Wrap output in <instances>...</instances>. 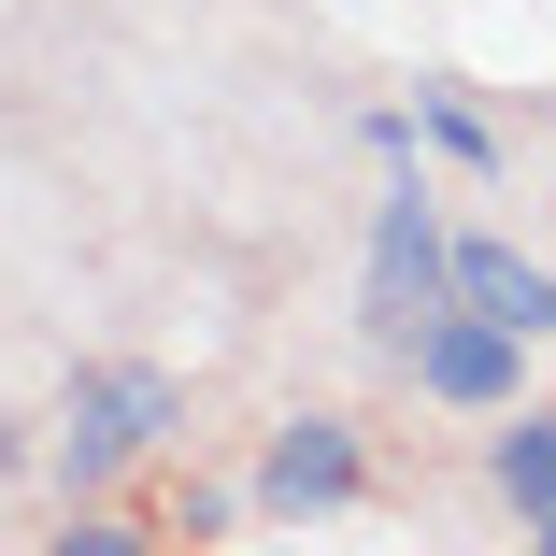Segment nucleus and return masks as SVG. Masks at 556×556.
Returning a JSON list of instances; mask_svg holds the SVG:
<instances>
[{
	"label": "nucleus",
	"instance_id": "1",
	"mask_svg": "<svg viewBox=\"0 0 556 556\" xmlns=\"http://www.w3.org/2000/svg\"><path fill=\"white\" fill-rule=\"evenodd\" d=\"M172 414H186V386H172L157 357H100V371H72V386H58V485L100 500L115 471H143L157 442H172Z\"/></svg>",
	"mask_w": 556,
	"mask_h": 556
},
{
	"label": "nucleus",
	"instance_id": "2",
	"mask_svg": "<svg viewBox=\"0 0 556 556\" xmlns=\"http://www.w3.org/2000/svg\"><path fill=\"white\" fill-rule=\"evenodd\" d=\"M357 314H371V343L400 357L414 328L442 314V214H428V186L400 172L386 200H371V257H357Z\"/></svg>",
	"mask_w": 556,
	"mask_h": 556
},
{
	"label": "nucleus",
	"instance_id": "3",
	"mask_svg": "<svg viewBox=\"0 0 556 556\" xmlns=\"http://www.w3.org/2000/svg\"><path fill=\"white\" fill-rule=\"evenodd\" d=\"M400 371H414V386H428L442 414H514V386H528V343L442 300V314L414 328V343H400Z\"/></svg>",
	"mask_w": 556,
	"mask_h": 556
},
{
	"label": "nucleus",
	"instance_id": "4",
	"mask_svg": "<svg viewBox=\"0 0 556 556\" xmlns=\"http://www.w3.org/2000/svg\"><path fill=\"white\" fill-rule=\"evenodd\" d=\"M357 485H371V457H357V414H286V428L257 442V485H243V500L300 528V514H343Z\"/></svg>",
	"mask_w": 556,
	"mask_h": 556
},
{
	"label": "nucleus",
	"instance_id": "5",
	"mask_svg": "<svg viewBox=\"0 0 556 556\" xmlns=\"http://www.w3.org/2000/svg\"><path fill=\"white\" fill-rule=\"evenodd\" d=\"M442 300L457 314H485V328H514V343H556V271L528 257V243H442Z\"/></svg>",
	"mask_w": 556,
	"mask_h": 556
},
{
	"label": "nucleus",
	"instance_id": "6",
	"mask_svg": "<svg viewBox=\"0 0 556 556\" xmlns=\"http://www.w3.org/2000/svg\"><path fill=\"white\" fill-rule=\"evenodd\" d=\"M485 485L514 514H556V414H500L485 428Z\"/></svg>",
	"mask_w": 556,
	"mask_h": 556
},
{
	"label": "nucleus",
	"instance_id": "7",
	"mask_svg": "<svg viewBox=\"0 0 556 556\" xmlns=\"http://www.w3.org/2000/svg\"><path fill=\"white\" fill-rule=\"evenodd\" d=\"M414 143H442L457 172H500V129L471 115V100H414Z\"/></svg>",
	"mask_w": 556,
	"mask_h": 556
},
{
	"label": "nucleus",
	"instance_id": "8",
	"mask_svg": "<svg viewBox=\"0 0 556 556\" xmlns=\"http://www.w3.org/2000/svg\"><path fill=\"white\" fill-rule=\"evenodd\" d=\"M43 556H157V542H143L129 514H100V500H72V528H58Z\"/></svg>",
	"mask_w": 556,
	"mask_h": 556
},
{
	"label": "nucleus",
	"instance_id": "9",
	"mask_svg": "<svg viewBox=\"0 0 556 556\" xmlns=\"http://www.w3.org/2000/svg\"><path fill=\"white\" fill-rule=\"evenodd\" d=\"M528 556H556V514H528Z\"/></svg>",
	"mask_w": 556,
	"mask_h": 556
}]
</instances>
